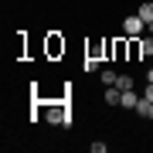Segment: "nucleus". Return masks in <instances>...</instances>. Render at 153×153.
<instances>
[{"label":"nucleus","mask_w":153,"mask_h":153,"mask_svg":"<svg viewBox=\"0 0 153 153\" xmlns=\"http://www.w3.org/2000/svg\"><path fill=\"white\" fill-rule=\"evenodd\" d=\"M143 99H146V102H153V82H150L146 88H143Z\"/></svg>","instance_id":"1a4fd4ad"},{"label":"nucleus","mask_w":153,"mask_h":153,"mask_svg":"<svg viewBox=\"0 0 153 153\" xmlns=\"http://www.w3.org/2000/svg\"><path fill=\"white\" fill-rule=\"evenodd\" d=\"M136 102H140V95L133 92V88H123V99H119L123 109H136Z\"/></svg>","instance_id":"f03ea898"},{"label":"nucleus","mask_w":153,"mask_h":153,"mask_svg":"<svg viewBox=\"0 0 153 153\" xmlns=\"http://www.w3.org/2000/svg\"><path fill=\"white\" fill-rule=\"evenodd\" d=\"M82 68H85V71H99V61H95V58H92V55H88V58H85V61H82Z\"/></svg>","instance_id":"0eeeda50"},{"label":"nucleus","mask_w":153,"mask_h":153,"mask_svg":"<svg viewBox=\"0 0 153 153\" xmlns=\"http://www.w3.org/2000/svg\"><path fill=\"white\" fill-rule=\"evenodd\" d=\"M123 34H126V38H143V34H146V21H143L140 14L126 17V21H123Z\"/></svg>","instance_id":"f257e3e1"},{"label":"nucleus","mask_w":153,"mask_h":153,"mask_svg":"<svg viewBox=\"0 0 153 153\" xmlns=\"http://www.w3.org/2000/svg\"><path fill=\"white\" fill-rule=\"evenodd\" d=\"M140 17L150 24V21H153V4H143V7H140Z\"/></svg>","instance_id":"423d86ee"},{"label":"nucleus","mask_w":153,"mask_h":153,"mask_svg":"<svg viewBox=\"0 0 153 153\" xmlns=\"http://www.w3.org/2000/svg\"><path fill=\"white\" fill-rule=\"evenodd\" d=\"M119 99H123V88L116 85V88H105V102L109 105H119Z\"/></svg>","instance_id":"7ed1b4c3"},{"label":"nucleus","mask_w":153,"mask_h":153,"mask_svg":"<svg viewBox=\"0 0 153 153\" xmlns=\"http://www.w3.org/2000/svg\"><path fill=\"white\" fill-rule=\"evenodd\" d=\"M99 78H102V85H116V78H119V75L109 71V68H102V75H99Z\"/></svg>","instance_id":"39448f33"},{"label":"nucleus","mask_w":153,"mask_h":153,"mask_svg":"<svg viewBox=\"0 0 153 153\" xmlns=\"http://www.w3.org/2000/svg\"><path fill=\"white\" fill-rule=\"evenodd\" d=\"M140 55H153V34L140 38Z\"/></svg>","instance_id":"20e7f679"},{"label":"nucleus","mask_w":153,"mask_h":153,"mask_svg":"<svg viewBox=\"0 0 153 153\" xmlns=\"http://www.w3.org/2000/svg\"><path fill=\"white\" fill-rule=\"evenodd\" d=\"M116 85H119V88H133V78H129V75H119V78H116Z\"/></svg>","instance_id":"6e6552de"},{"label":"nucleus","mask_w":153,"mask_h":153,"mask_svg":"<svg viewBox=\"0 0 153 153\" xmlns=\"http://www.w3.org/2000/svg\"><path fill=\"white\" fill-rule=\"evenodd\" d=\"M146 78H150V82H153V68H150V75H146Z\"/></svg>","instance_id":"9b49d317"},{"label":"nucleus","mask_w":153,"mask_h":153,"mask_svg":"<svg viewBox=\"0 0 153 153\" xmlns=\"http://www.w3.org/2000/svg\"><path fill=\"white\" fill-rule=\"evenodd\" d=\"M146 34H153V21H150V24H146Z\"/></svg>","instance_id":"9d476101"}]
</instances>
